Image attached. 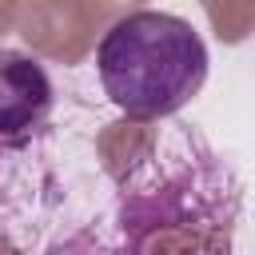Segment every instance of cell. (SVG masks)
Instances as JSON below:
<instances>
[{
    "instance_id": "6da1fadb",
    "label": "cell",
    "mask_w": 255,
    "mask_h": 255,
    "mask_svg": "<svg viewBox=\"0 0 255 255\" xmlns=\"http://www.w3.org/2000/svg\"><path fill=\"white\" fill-rule=\"evenodd\" d=\"M96 80L124 120H171L207 84V44L171 12H128L96 44Z\"/></svg>"
},
{
    "instance_id": "7a4b0ae2",
    "label": "cell",
    "mask_w": 255,
    "mask_h": 255,
    "mask_svg": "<svg viewBox=\"0 0 255 255\" xmlns=\"http://www.w3.org/2000/svg\"><path fill=\"white\" fill-rule=\"evenodd\" d=\"M56 112L48 68L16 48H0V155L28 147Z\"/></svg>"
}]
</instances>
